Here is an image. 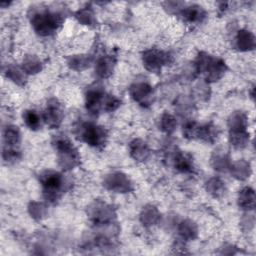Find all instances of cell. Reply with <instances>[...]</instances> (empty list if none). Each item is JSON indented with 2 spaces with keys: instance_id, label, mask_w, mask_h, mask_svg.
I'll use <instances>...</instances> for the list:
<instances>
[{
  "instance_id": "1",
  "label": "cell",
  "mask_w": 256,
  "mask_h": 256,
  "mask_svg": "<svg viewBox=\"0 0 256 256\" xmlns=\"http://www.w3.org/2000/svg\"><path fill=\"white\" fill-rule=\"evenodd\" d=\"M62 23V16L59 13L44 10L37 11L31 15V24L35 32L41 36L53 34Z\"/></svg>"
},
{
  "instance_id": "2",
  "label": "cell",
  "mask_w": 256,
  "mask_h": 256,
  "mask_svg": "<svg viewBox=\"0 0 256 256\" xmlns=\"http://www.w3.org/2000/svg\"><path fill=\"white\" fill-rule=\"evenodd\" d=\"M197 70L205 75L207 81H217L226 71L225 62L208 54H199L196 61Z\"/></svg>"
},
{
  "instance_id": "3",
  "label": "cell",
  "mask_w": 256,
  "mask_h": 256,
  "mask_svg": "<svg viewBox=\"0 0 256 256\" xmlns=\"http://www.w3.org/2000/svg\"><path fill=\"white\" fill-rule=\"evenodd\" d=\"M54 146L57 151L58 163L61 168L68 170L74 168L79 164V153L67 138L56 137Z\"/></svg>"
},
{
  "instance_id": "4",
  "label": "cell",
  "mask_w": 256,
  "mask_h": 256,
  "mask_svg": "<svg viewBox=\"0 0 256 256\" xmlns=\"http://www.w3.org/2000/svg\"><path fill=\"white\" fill-rule=\"evenodd\" d=\"M40 183L44 197L49 201H56L64 191L65 180L59 172L45 171L40 175Z\"/></svg>"
},
{
  "instance_id": "5",
  "label": "cell",
  "mask_w": 256,
  "mask_h": 256,
  "mask_svg": "<svg viewBox=\"0 0 256 256\" xmlns=\"http://www.w3.org/2000/svg\"><path fill=\"white\" fill-rule=\"evenodd\" d=\"M75 134L81 141L94 147H99L106 141L105 130L90 122L80 123L75 129Z\"/></svg>"
},
{
  "instance_id": "6",
  "label": "cell",
  "mask_w": 256,
  "mask_h": 256,
  "mask_svg": "<svg viewBox=\"0 0 256 256\" xmlns=\"http://www.w3.org/2000/svg\"><path fill=\"white\" fill-rule=\"evenodd\" d=\"M104 186L116 193H127L133 189L129 178L120 172L107 175L104 179Z\"/></svg>"
},
{
  "instance_id": "7",
  "label": "cell",
  "mask_w": 256,
  "mask_h": 256,
  "mask_svg": "<svg viewBox=\"0 0 256 256\" xmlns=\"http://www.w3.org/2000/svg\"><path fill=\"white\" fill-rule=\"evenodd\" d=\"M169 54L156 49H151L144 52L143 63L147 70L151 72H158L163 65L169 62Z\"/></svg>"
},
{
  "instance_id": "8",
  "label": "cell",
  "mask_w": 256,
  "mask_h": 256,
  "mask_svg": "<svg viewBox=\"0 0 256 256\" xmlns=\"http://www.w3.org/2000/svg\"><path fill=\"white\" fill-rule=\"evenodd\" d=\"M89 215L97 225H107L115 216L113 209L109 205L102 202L94 203L89 208Z\"/></svg>"
},
{
  "instance_id": "9",
  "label": "cell",
  "mask_w": 256,
  "mask_h": 256,
  "mask_svg": "<svg viewBox=\"0 0 256 256\" xmlns=\"http://www.w3.org/2000/svg\"><path fill=\"white\" fill-rule=\"evenodd\" d=\"M105 93L104 91L98 87L94 86L88 89L86 92V109L89 111V113L96 115L101 110H103L104 105V99H105Z\"/></svg>"
},
{
  "instance_id": "10",
  "label": "cell",
  "mask_w": 256,
  "mask_h": 256,
  "mask_svg": "<svg viewBox=\"0 0 256 256\" xmlns=\"http://www.w3.org/2000/svg\"><path fill=\"white\" fill-rule=\"evenodd\" d=\"M129 93L131 97L138 102L140 105L147 106L152 103L153 100V90L147 83H135L130 86Z\"/></svg>"
},
{
  "instance_id": "11",
  "label": "cell",
  "mask_w": 256,
  "mask_h": 256,
  "mask_svg": "<svg viewBox=\"0 0 256 256\" xmlns=\"http://www.w3.org/2000/svg\"><path fill=\"white\" fill-rule=\"evenodd\" d=\"M63 119V111L56 99H51L43 113L44 122L51 128L58 127Z\"/></svg>"
},
{
  "instance_id": "12",
  "label": "cell",
  "mask_w": 256,
  "mask_h": 256,
  "mask_svg": "<svg viewBox=\"0 0 256 256\" xmlns=\"http://www.w3.org/2000/svg\"><path fill=\"white\" fill-rule=\"evenodd\" d=\"M129 152L131 157L137 161H145L150 155L147 144L140 139H135L130 143Z\"/></svg>"
},
{
  "instance_id": "13",
  "label": "cell",
  "mask_w": 256,
  "mask_h": 256,
  "mask_svg": "<svg viewBox=\"0 0 256 256\" xmlns=\"http://www.w3.org/2000/svg\"><path fill=\"white\" fill-rule=\"evenodd\" d=\"M180 15L185 21L195 23V22H201L205 18L206 13L202 9V7L198 5H192V6L183 8L180 12Z\"/></svg>"
},
{
  "instance_id": "14",
  "label": "cell",
  "mask_w": 256,
  "mask_h": 256,
  "mask_svg": "<svg viewBox=\"0 0 256 256\" xmlns=\"http://www.w3.org/2000/svg\"><path fill=\"white\" fill-rule=\"evenodd\" d=\"M114 65H115V60L113 57L103 56L96 63V67H95L96 74L100 78H108L112 74Z\"/></svg>"
},
{
  "instance_id": "15",
  "label": "cell",
  "mask_w": 256,
  "mask_h": 256,
  "mask_svg": "<svg viewBox=\"0 0 256 256\" xmlns=\"http://www.w3.org/2000/svg\"><path fill=\"white\" fill-rule=\"evenodd\" d=\"M4 148L15 149L20 143V131L16 126H8L3 133Z\"/></svg>"
},
{
  "instance_id": "16",
  "label": "cell",
  "mask_w": 256,
  "mask_h": 256,
  "mask_svg": "<svg viewBox=\"0 0 256 256\" xmlns=\"http://www.w3.org/2000/svg\"><path fill=\"white\" fill-rule=\"evenodd\" d=\"M236 45L242 51L252 50L255 47L254 35L247 30L239 31L236 36Z\"/></svg>"
},
{
  "instance_id": "17",
  "label": "cell",
  "mask_w": 256,
  "mask_h": 256,
  "mask_svg": "<svg viewBox=\"0 0 256 256\" xmlns=\"http://www.w3.org/2000/svg\"><path fill=\"white\" fill-rule=\"evenodd\" d=\"M238 204L242 209L252 210L255 206V193L250 187L243 188L238 196Z\"/></svg>"
},
{
  "instance_id": "18",
  "label": "cell",
  "mask_w": 256,
  "mask_h": 256,
  "mask_svg": "<svg viewBox=\"0 0 256 256\" xmlns=\"http://www.w3.org/2000/svg\"><path fill=\"white\" fill-rule=\"evenodd\" d=\"M172 161L174 164V167L180 171V172H191L193 169L192 160L182 152H175Z\"/></svg>"
},
{
  "instance_id": "19",
  "label": "cell",
  "mask_w": 256,
  "mask_h": 256,
  "mask_svg": "<svg viewBox=\"0 0 256 256\" xmlns=\"http://www.w3.org/2000/svg\"><path fill=\"white\" fill-rule=\"evenodd\" d=\"M228 126H229V131L246 130L247 128L246 115L240 111L234 112L228 120Z\"/></svg>"
},
{
  "instance_id": "20",
  "label": "cell",
  "mask_w": 256,
  "mask_h": 256,
  "mask_svg": "<svg viewBox=\"0 0 256 256\" xmlns=\"http://www.w3.org/2000/svg\"><path fill=\"white\" fill-rule=\"evenodd\" d=\"M229 141L235 148H243L249 141V134L247 130L229 131Z\"/></svg>"
},
{
  "instance_id": "21",
  "label": "cell",
  "mask_w": 256,
  "mask_h": 256,
  "mask_svg": "<svg viewBox=\"0 0 256 256\" xmlns=\"http://www.w3.org/2000/svg\"><path fill=\"white\" fill-rule=\"evenodd\" d=\"M160 218V214L158 210L154 206H146L140 216L141 222L145 226H152L157 223V221Z\"/></svg>"
},
{
  "instance_id": "22",
  "label": "cell",
  "mask_w": 256,
  "mask_h": 256,
  "mask_svg": "<svg viewBox=\"0 0 256 256\" xmlns=\"http://www.w3.org/2000/svg\"><path fill=\"white\" fill-rule=\"evenodd\" d=\"M218 135L217 128L212 124H206V125H200L199 131H198V139H201L205 142L213 143Z\"/></svg>"
},
{
  "instance_id": "23",
  "label": "cell",
  "mask_w": 256,
  "mask_h": 256,
  "mask_svg": "<svg viewBox=\"0 0 256 256\" xmlns=\"http://www.w3.org/2000/svg\"><path fill=\"white\" fill-rule=\"evenodd\" d=\"M229 169L231 170V174L239 180L246 179L247 177H249V174H250L249 164L243 160L230 165Z\"/></svg>"
},
{
  "instance_id": "24",
  "label": "cell",
  "mask_w": 256,
  "mask_h": 256,
  "mask_svg": "<svg viewBox=\"0 0 256 256\" xmlns=\"http://www.w3.org/2000/svg\"><path fill=\"white\" fill-rule=\"evenodd\" d=\"M178 232L183 239L192 240L197 235V227L192 221L185 220L180 223L178 227Z\"/></svg>"
},
{
  "instance_id": "25",
  "label": "cell",
  "mask_w": 256,
  "mask_h": 256,
  "mask_svg": "<svg viewBox=\"0 0 256 256\" xmlns=\"http://www.w3.org/2000/svg\"><path fill=\"white\" fill-rule=\"evenodd\" d=\"M206 189L213 197H220L225 192V183L219 178H211L206 183Z\"/></svg>"
},
{
  "instance_id": "26",
  "label": "cell",
  "mask_w": 256,
  "mask_h": 256,
  "mask_svg": "<svg viewBox=\"0 0 256 256\" xmlns=\"http://www.w3.org/2000/svg\"><path fill=\"white\" fill-rule=\"evenodd\" d=\"M23 119L25 124L31 130H37L41 127V117L34 110H27L23 113Z\"/></svg>"
},
{
  "instance_id": "27",
  "label": "cell",
  "mask_w": 256,
  "mask_h": 256,
  "mask_svg": "<svg viewBox=\"0 0 256 256\" xmlns=\"http://www.w3.org/2000/svg\"><path fill=\"white\" fill-rule=\"evenodd\" d=\"M176 126H177V122L173 115L169 113H164L162 115L161 121H160V127L164 132H166L167 134H170L175 130Z\"/></svg>"
},
{
  "instance_id": "28",
  "label": "cell",
  "mask_w": 256,
  "mask_h": 256,
  "mask_svg": "<svg viewBox=\"0 0 256 256\" xmlns=\"http://www.w3.org/2000/svg\"><path fill=\"white\" fill-rule=\"evenodd\" d=\"M25 71L22 69H19L15 66H9L7 69V77H9L13 82H15L18 85H23L25 83L26 77H25Z\"/></svg>"
},
{
  "instance_id": "29",
  "label": "cell",
  "mask_w": 256,
  "mask_h": 256,
  "mask_svg": "<svg viewBox=\"0 0 256 256\" xmlns=\"http://www.w3.org/2000/svg\"><path fill=\"white\" fill-rule=\"evenodd\" d=\"M41 69V62L38 58L34 56H28L23 62V70L26 73L34 74L39 72Z\"/></svg>"
},
{
  "instance_id": "30",
  "label": "cell",
  "mask_w": 256,
  "mask_h": 256,
  "mask_svg": "<svg viewBox=\"0 0 256 256\" xmlns=\"http://www.w3.org/2000/svg\"><path fill=\"white\" fill-rule=\"evenodd\" d=\"M89 63H90V59L86 55H76V56H73L70 59V61H69L70 67L75 69V70L85 69L86 67L89 66Z\"/></svg>"
},
{
  "instance_id": "31",
  "label": "cell",
  "mask_w": 256,
  "mask_h": 256,
  "mask_svg": "<svg viewBox=\"0 0 256 256\" xmlns=\"http://www.w3.org/2000/svg\"><path fill=\"white\" fill-rule=\"evenodd\" d=\"M76 17L81 23L85 25H93L95 23L94 13L90 8H83L79 10L76 14Z\"/></svg>"
},
{
  "instance_id": "32",
  "label": "cell",
  "mask_w": 256,
  "mask_h": 256,
  "mask_svg": "<svg viewBox=\"0 0 256 256\" xmlns=\"http://www.w3.org/2000/svg\"><path fill=\"white\" fill-rule=\"evenodd\" d=\"M212 165L218 171H225L230 168V162L226 155L218 154L212 158Z\"/></svg>"
},
{
  "instance_id": "33",
  "label": "cell",
  "mask_w": 256,
  "mask_h": 256,
  "mask_svg": "<svg viewBox=\"0 0 256 256\" xmlns=\"http://www.w3.org/2000/svg\"><path fill=\"white\" fill-rule=\"evenodd\" d=\"M199 126L196 122L190 121L187 122L183 126V134L186 138L188 139H195L198 137V131H199Z\"/></svg>"
},
{
  "instance_id": "34",
  "label": "cell",
  "mask_w": 256,
  "mask_h": 256,
  "mask_svg": "<svg viewBox=\"0 0 256 256\" xmlns=\"http://www.w3.org/2000/svg\"><path fill=\"white\" fill-rule=\"evenodd\" d=\"M120 100L114 96L111 95H106L104 99V105H103V110L110 112L116 110L120 106Z\"/></svg>"
},
{
  "instance_id": "35",
  "label": "cell",
  "mask_w": 256,
  "mask_h": 256,
  "mask_svg": "<svg viewBox=\"0 0 256 256\" xmlns=\"http://www.w3.org/2000/svg\"><path fill=\"white\" fill-rule=\"evenodd\" d=\"M29 211L32 217L35 219H41L46 214L45 206L38 202H33L29 207Z\"/></svg>"
}]
</instances>
